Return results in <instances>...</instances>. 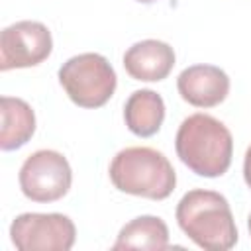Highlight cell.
<instances>
[{
  "label": "cell",
  "instance_id": "obj_10",
  "mask_svg": "<svg viewBox=\"0 0 251 251\" xmlns=\"http://www.w3.org/2000/svg\"><path fill=\"white\" fill-rule=\"evenodd\" d=\"M124 120L131 133L139 137L155 135L165 120V102L161 94L149 88H141L129 94L124 106Z\"/></svg>",
  "mask_w": 251,
  "mask_h": 251
},
{
  "label": "cell",
  "instance_id": "obj_6",
  "mask_svg": "<svg viewBox=\"0 0 251 251\" xmlns=\"http://www.w3.org/2000/svg\"><path fill=\"white\" fill-rule=\"evenodd\" d=\"M10 239L20 251H69L76 227L65 214H20L10 226Z\"/></svg>",
  "mask_w": 251,
  "mask_h": 251
},
{
  "label": "cell",
  "instance_id": "obj_5",
  "mask_svg": "<svg viewBox=\"0 0 251 251\" xmlns=\"http://www.w3.org/2000/svg\"><path fill=\"white\" fill-rule=\"evenodd\" d=\"M73 182V171L59 151L39 149L20 169V188L33 202H55L63 198Z\"/></svg>",
  "mask_w": 251,
  "mask_h": 251
},
{
  "label": "cell",
  "instance_id": "obj_1",
  "mask_svg": "<svg viewBox=\"0 0 251 251\" xmlns=\"http://www.w3.org/2000/svg\"><path fill=\"white\" fill-rule=\"evenodd\" d=\"M175 147L178 159L198 176L216 178L227 173L233 155L229 129L208 114H192L178 126Z\"/></svg>",
  "mask_w": 251,
  "mask_h": 251
},
{
  "label": "cell",
  "instance_id": "obj_2",
  "mask_svg": "<svg viewBox=\"0 0 251 251\" xmlns=\"http://www.w3.org/2000/svg\"><path fill=\"white\" fill-rule=\"evenodd\" d=\"M178 227L202 249L227 251L237 243V227L227 200L214 190H188L176 206Z\"/></svg>",
  "mask_w": 251,
  "mask_h": 251
},
{
  "label": "cell",
  "instance_id": "obj_8",
  "mask_svg": "<svg viewBox=\"0 0 251 251\" xmlns=\"http://www.w3.org/2000/svg\"><path fill=\"white\" fill-rule=\"evenodd\" d=\"M176 88L184 102L196 108H214L229 94V78L220 67L192 65L178 75Z\"/></svg>",
  "mask_w": 251,
  "mask_h": 251
},
{
  "label": "cell",
  "instance_id": "obj_12",
  "mask_svg": "<svg viewBox=\"0 0 251 251\" xmlns=\"http://www.w3.org/2000/svg\"><path fill=\"white\" fill-rule=\"evenodd\" d=\"M169 247V227L157 216H139L127 222L114 243V249H149L161 251Z\"/></svg>",
  "mask_w": 251,
  "mask_h": 251
},
{
  "label": "cell",
  "instance_id": "obj_7",
  "mask_svg": "<svg viewBox=\"0 0 251 251\" xmlns=\"http://www.w3.org/2000/svg\"><path fill=\"white\" fill-rule=\"evenodd\" d=\"M53 49V37L41 22H16L0 33V71L25 69L43 63Z\"/></svg>",
  "mask_w": 251,
  "mask_h": 251
},
{
  "label": "cell",
  "instance_id": "obj_14",
  "mask_svg": "<svg viewBox=\"0 0 251 251\" xmlns=\"http://www.w3.org/2000/svg\"><path fill=\"white\" fill-rule=\"evenodd\" d=\"M247 227H249V233H251V214H249V218H247Z\"/></svg>",
  "mask_w": 251,
  "mask_h": 251
},
{
  "label": "cell",
  "instance_id": "obj_15",
  "mask_svg": "<svg viewBox=\"0 0 251 251\" xmlns=\"http://www.w3.org/2000/svg\"><path fill=\"white\" fill-rule=\"evenodd\" d=\"M137 2H141V4H151V2H155V0H137Z\"/></svg>",
  "mask_w": 251,
  "mask_h": 251
},
{
  "label": "cell",
  "instance_id": "obj_4",
  "mask_svg": "<svg viewBox=\"0 0 251 251\" xmlns=\"http://www.w3.org/2000/svg\"><path fill=\"white\" fill-rule=\"evenodd\" d=\"M59 82L67 96L80 108L104 106L116 90V73L106 57L80 53L59 69Z\"/></svg>",
  "mask_w": 251,
  "mask_h": 251
},
{
  "label": "cell",
  "instance_id": "obj_11",
  "mask_svg": "<svg viewBox=\"0 0 251 251\" xmlns=\"http://www.w3.org/2000/svg\"><path fill=\"white\" fill-rule=\"evenodd\" d=\"M0 112H2V133H0L2 151L20 149L31 139L35 131V114L31 106L22 98L2 96Z\"/></svg>",
  "mask_w": 251,
  "mask_h": 251
},
{
  "label": "cell",
  "instance_id": "obj_9",
  "mask_svg": "<svg viewBox=\"0 0 251 251\" xmlns=\"http://www.w3.org/2000/svg\"><path fill=\"white\" fill-rule=\"evenodd\" d=\"M175 67V51L159 39H143L133 43L124 55V69L135 80L159 82L169 76Z\"/></svg>",
  "mask_w": 251,
  "mask_h": 251
},
{
  "label": "cell",
  "instance_id": "obj_3",
  "mask_svg": "<svg viewBox=\"0 0 251 251\" xmlns=\"http://www.w3.org/2000/svg\"><path fill=\"white\" fill-rule=\"evenodd\" d=\"M110 180L120 192L165 200L176 186L171 161L151 147H126L110 163Z\"/></svg>",
  "mask_w": 251,
  "mask_h": 251
},
{
  "label": "cell",
  "instance_id": "obj_13",
  "mask_svg": "<svg viewBox=\"0 0 251 251\" xmlns=\"http://www.w3.org/2000/svg\"><path fill=\"white\" fill-rule=\"evenodd\" d=\"M243 178L247 182V186L251 188V145L245 151V159H243Z\"/></svg>",
  "mask_w": 251,
  "mask_h": 251
}]
</instances>
